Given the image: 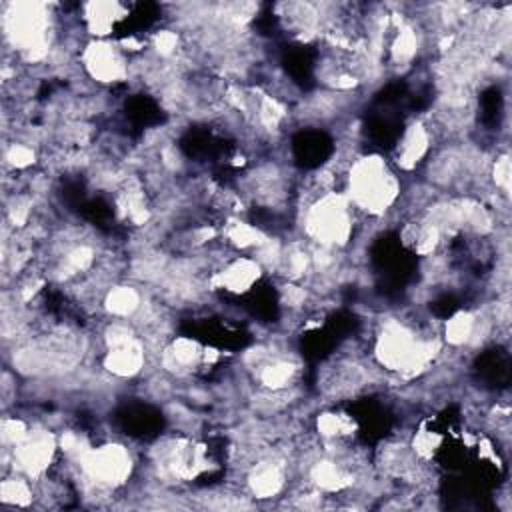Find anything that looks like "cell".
<instances>
[{"instance_id": "cell-1", "label": "cell", "mask_w": 512, "mask_h": 512, "mask_svg": "<svg viewBox=\"0 0 512 512\" xmlns=\"http://www.w3.org/2000/svg\"><path fill=\"white\" fill-rule=\"evenodd\" d=\"M348 200L368 216H382L400 196V182L386 160L370 154L356 158L348 168Z\"/></svg>"}, {"instance_id": "cell-2", "label": "cell", "mask_w": 512, "mask_h": 512, "mask_svg": "<svg viewBox=\"0 0 512 512\" xmlns=\"http://www.w3.org/2000/svg\"><path fill=\"white\" fill-rule=\"evenodd\" d=\"M82 62L88 76L102 84L122 82L130 76V64L120 44L108 40H92L82 48Z\"/></svg>"}, {"instance_id": "cell-3", "label": "cell", "mask_w": 512, "mask_h": 512, "mask_svg": "<svg viewBox=\"0 0 512 512\" xmlns=\"http://www.w3.org/2000/svg\"><path fill=\"white\" fill-rule=\"evenodd\" d=\"M434 132L422 120H414L404 128L396 146V164L404 170L416 168L432 148Z\"/></svg>"}, {"instance_id": "cell-4", "label": "cell", "mask_w": 512, "mask_h": 512, "mask_svg": "<svg viewBox=\"0 0 512 512\" xmlns=\"http://www.w3.org/2000/svg\"><path fill=\"white\" fill-rule=\"evenodd\" d=\"M30 482H32L30 478L14 472V476H8L2 480L0 500L6 506H30L36 496Z\"/></svg>"}]
</instances>
